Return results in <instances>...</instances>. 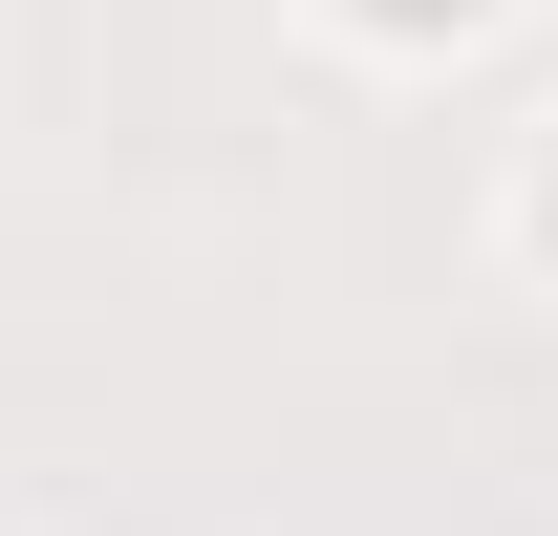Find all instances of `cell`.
I'll use <instances>...</instances> for the list:
<instances>
[{"label": "cell", "mask_w": 558, "mask_h": 536, "mask_svg": "<svg viewBox=\"0 0 558 536\" xmlns=\"http://www.w3.org/2000/svg\"><path fill=\"white\" fill-rule=\"evenodd\" d=\"M344 22H365V44H473L494 0H344Z\"/></svg>", "instance_id": "obj_1"}, {"label": "cell", "mask_w": 558, "mask_h": 536, "mask_svg": "<svg viewBox=\"0 0 558 536\" xmlns=\"http://www.w3.org/2000/svg\"><path fill=\"white\" fill-rule=\"evenodd\" d=\"M537 236H558V150H537Z\"/></svg>", "instance_id": "obj_2"}]
</instances>
